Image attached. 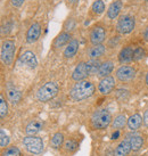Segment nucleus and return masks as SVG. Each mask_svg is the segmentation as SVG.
Listing matches in <instances>:
<instances>
[{
	"mask_svg": "<svg viewBox=\"0 0 148 156\" xmlns=\"http://www.w3.org/2000/svg\"><path fill=\"white\" fill-rule=\"evenodd\" d=\"M95 91H96L95 84L87 79L74 83V86L70 90V97L74 101H83L95 95Z\"/></svg>",
	"mask_w": 148,
	"mask_h": 156,
	"instance_id": "obj_1",
	"label": "nucleus"
},
{
	"mask_svg": "<svg viewBox=\"0 0 148 156\" xmlns=\"http://www.w3.org/2000/svg\"><path fill=\"white\" fill-rule=\"evenodd\" d=\"M113 121L112 113L107 108H97L90 116V126L93 130H105Z\"/></svg>",
	"mask_w": 148,
	"mask_h": 156,
	"instance_id": "obj_2",
	"label": "nucleus"
},
{
	"mask_svg": "<svg viewBox=\"0 0 148 156\" xmlns=\"http://www.w3.org/2000/svg\"><path fill=\"white\" fill-rule=\"evenodd\" d=\"M59 92V86L58 83L55 81H49L42 84L41 87L37 90L35 92V97L38 101L41 103H48L50 100H52Z\"/></svg>",
	"mask_w": 148,
	"mask_h": 156,
	"instance_id": "obj_3",
	"label": "nucleus"
},
{
	"mask_svg": "<svg viewBox=\"0 0 148 156\" xmlns=\"http://www.w3.org/2000/svg\"><path fill=\"white\" fill-rule=\"evenodd\" d=\"M22 145L24 149L31 155H39L44 152V140L39 136H25L22 139Z\"/></svg>",
	"mask_w": 148,
	"mask_h": 156,
	"instance_id": "obj_4",
	"label": "nucleus"
},
{
	"mask_svg": "<svg viewBox=\"0 0 148 156\" xmlns=\"http://www.w3.org/2000/svg\"><path fill=\"white\" fill-rule=\"evenodd\" d=\"M15 51H16V44L14 40L7 39L2 41L1 49H0V58L4 65L10 66L13 64Z\"/></svg>",
	"mask_w": 148,
	"mask_h": 156,
	"instance_id": "obj_5",
	"label": "nucleus"
},
{
	"mask_svg": "<svg viewBox=\"0 0 148 156\" xmlns=\"http://www.w3.org/2000/svg\"><path fill=\"white\" fill-rule=\"evenodd\" d=\"M107 38V30L104 24L97 23L92 25L89 30V41L91 46L95 44H104L105 40Z\"/></svg>",
	"mask_w": 148,
	"mask_h": 156,
	"instance_id": "obj_6",
	"label": "nucleus"
},
{
	"mask_svg": "<svg viewBox=\"0 0 148 156\" xmlns=\"http://www.w3.org/2000/svg\"><path fill=\"white\" fill-rule=\"evenodd\" d=\"M136 27V18L131 15H121L116 22V30L118 33L125 35L130 34Z\"/></svg>",
	"mask_w": 148,
	"mask_h": 156,
	"instance_id": "obj_7",
	"label": "nucleus"
},
{
	"mask_svg": "<svg viewBox=\"0 0 148 156\" xmlns=\"http://www.w3.org/2000/svg\"><path fill=\"white\" fill-rule=\"evenodd\" d=\"M136 75H137V71L132 65H121L116 69L115 72V78L118 82L121 83H128L133 81L136 79Z\"/></svg>",
	"mask_w": 148,
	"mask_h": 156,
	"instance_id": "obj_8",
	"label": "nucleus"
},
{
	"mask_svg": "<svg viewBox=\"0 0 148 156\" xmlns=\"http://www.w3.org/2000/svg\"><path fill=\"white\" fill-rule=\"evenodd\" d=\"M116 78H114L112 75L103 78L99 80L98 82V91H99L101 95L107 96L109 94H112L114 91V89L116 88Z\"/></svg>",
	"mask_w": 148,
	"mask_h": 156,
	"instance_id": "obj_9",
	"label": "nucleus"
},
{
	"mask_svg": "<svg viewBox=\"0 0 148 156\" xmlns=\"http://www.w3.org/2000/svg\"><path fill=\"white\" fill-rule=\"evenodd\" d=\"M41 24L39 22H33L29 26V29L26 31L25 34V41L26 44H35L38 40L40 39V35H41Z\"/></svg>",
	"mask_w": 148,
	"mask_h": 156,
	"instance_id": "obj_10",
	"label": "nucleus"
},
{
	"mask_svg": "<svg viewBox=\"0 0 148 156\" xmlns=\"http://www.w3.org/2000/svg\"><path fill=\"white\" fill-rule=\"evenodd\" d=\"M88 76H89V74H88L87 62H79L76 66L74 67V69L72 71L71 79L75 82H79V81H82V80H87Z\"/></svg>",
	"mask_w": 148,
	"mask_h": 156,
	"instance_id": "obj_11",
	"label": "nucleus"
},
{
	"mask_svg": "<svg viewBox=\"0 0 148 156\" xmlns=\"http://www.w3.org/2000/svg\"><path fill=\"white\" fill-rule=\"evenodd\" d=\"M135 48L133 46H125L123 47L120 52H118V62L123 64V65H126V64H130L132 62H135Z\"/></svg>",
	"mask_w": 148,
	"mask_h": 156,
	"instance_id": "obj_12",
	"label": "nucleus"
},
{
	"mask_svg": "<svg viewBox=\"0 0 148 156\" xmlns=\"http://www.w3.org/2000/svg\"><path fill=\"white\" fill-rule=\"evenodd\" d=\"M18 62L22 65L32 69H37V66H38V58H37L34 52L31 51V50H26V51L23 52L22 55L19 56V58H18Z\"/></svg>",
	"mask_w": 148,
	"mask_h": 156,
	"instance_id": "obj_13",
	"label": "nucleus"
},
{
	"mask_svg": "<svg viewBox=\"0 0 148 156\" xmlns=\"http://www.w3.org/2000/svg\"><path fill=\"white\" fill-rule=\"evenodd\" d=\"M72 40H73L72 39V33L66 32V31H62L52 41V49L57 50V49H61L63 47H66Z\"/></svg>",
	"mask_w": 148,
	"mask_h": 156,
	"instance_id": "obj_14",
	"label": "nucleus"
},
{
	"mask_svg": "<svg viewBox=\"0 0 148 156\" xmlns=\"http://www.w3.org/2000/svg\"><path fill=\"white\" fill-rule=\"evenodd\" d=\"M126 138L129 139V141H130V145H131V149H132V152H139L141 148L144 147V137H143V134L138 133L137 131L136 132H130V133L126 136Z\"/></svg>",
	"mask_w": 148,
	"mask_h": 156,
	"instance_id": "obj_15",
	"label": "nucleus"
},
{
	"mask_svg": "<svg viewBox=\"0 0 148 156\" xmlns=\"http://www.w3.org/2000/svg\"><path fill=\"white\" fill-rule=\"evenodd\" d=\"M123 9V2L122 0H114L112 4L109 5V7L107 8V12H106V17L113 21V20H116V18L120 17V14Z\"/></svg>",
	"mask_w": 148,
	"mask_h": 156,
	"instance_id": "obj_16",
	"label": "nucleus"
},
{
	"mask_svg": "<svg viewBox=\"0 0 148 156\" xmlns=\"http://www.w3.org/2000/svg\"><path fill=\"white\" fill-rule=\"evenodd\" d=\"M144 124V119L140 115L139 113H133L132 115L128 117V129L130 132H136L141 128V126Z\"/></svg>",
	"mask_w": 148,
	"mask_h": 156,
	"instance_id": "obj_17",
	"label": "nucleus"
},
{
	"mask_svg": "<svg viewBox=\"0 0 148 156\" xmlns=\"http://www.w3.org/2000/svg\"><path fill=\"white\" fill-rule=\"evenodd\" d=\"M107 51L105 44H95L87 49V57L89 59H99Z\"/></svg>",
	"mask_w": 148,
	"mask_h": 156,
	"instance_id": "obj_18",
	"label": "nucleus"
},
{
	"mask_svg": "<svg viewBox=\"0 0 148 156\" xmlns=\"http://www.w3.org/2000/svg\"><path fill=\"white\" fill-rule=\"evenodd\" d=\"M44 123L40 120H32L25 126V136H37L44 130Z\"/></svg>",
	"mask_w": 148,
	"mask_h": 156,
	"instance_id": "obj_19",
	"label": "nucleus"
},
{
	"mask_svg": "<svg viewBox=\"0 0 148 156\" xmlns=\"http://www.w3.org/2000/svg\"><path fill=\"white\" fill-rule=\"evenodd\" d=\"M132 152L131 149L130 141L128 138L122 139L120 143L118 144V146L115 147L113 156H129V154Z\"/></svg>",
	"mask_w": 148,
	"mask_h": 156,
	"instance_id": "obj_20",
	"label": "nucleus"
},
{
	"mask_svg": "<svg viewBox=\"0 0 148 156\" xmlns=\"http://www.w3.org/2000/svg\"><path fill=\"white\" fill-rule=\"evenodd\" d=\"M79 48H80V42H79V40L73 39L70 44L64 48V50H63V56L65 57V58H67V59L73 58V57L78 54Z\"/></svg>",
	"mask_w": 148,
	"mask_h": 156,
	"instance_id": "obj_21",
	"label": "nucleus"
},
{
	"mask_svg": "<svg viewBox=\"0 0 148 156\" xmlns=\"http://www.w3.org/2000/svg\"><path fill=\"white\" fill-rule=\"evenodd\" d=\"M114 67H115V64H114L113 61L107 59V61L103 62V63H101V65H100V67H99V71H98L97 76H98L99 79L109 76V75L112 74V72H113Z\"/></svg>",
	"mask_w": 148,
	"mask_h": 156,
	"instance_id": "obj_22",
	"label": "nucleus"
},
{
	"mask_svg": "<svg viewBox=\"0 0 148 156\" xmlns=\"http://www.w3.org/2000/svg\"><path fill=\"white\" fill-rule=\"evenodd\" d=\"M126 124H128V117H126V115L125 114H123V113H120V114H118V115H115V117H113V121H112L111 128L115 131L122 130Z\"/></svg>",
	"mask_w": 148,
	"mask_h": 156,
	"instance_id": "obj_23",
	"label": "nucleus"
},
{
	"mask_svg": "<svg viewBox=\"0 0 148 156\" xmlns=\"http://www.w3.org/2000/svg\"><path fill=\"white\" fill-rule=\"evenodd\" d=\"M64 143H65V136L63 132L58 131L52 134L51 139H50V147L54 151H58V149H61V147L64 146Z\"/></svg>",
	"mask_w": 148,
	"mask_h": 156,
	"instance_id": "obj_24",
	"label": "nucleus"
},
{
	"mask_svg": "<svg viewBox=\"0 0 148 156\" xmlns=\"http://www.w3.org/2000/svg\"><path fill=\"white\" fill-rule=\"evenodd\" d=\"M103 62H100L99 59H89L87 62V69H88V74L89 76H93L98 74L99 67L101 65Z\"/></svg>",
	"mask_w": 148,
	"mask_h": 156,
	"instance_id": "obj_25",
	"label": "nucleus"
},
{
	"mask_svg": "<svg viewBox=\"0 0 148 156\" xmlns=\"http://www.w3.org/2000/svg\"><path fill=\"white\" fill-rule=\"evenodd\" d=\"M7 97H8V100L12 103V104H18L21 99H22V94L15 89V88H10L7 90Z\"/></svg>",
	"mask_w": 148,
	"mask_h": 156,
	"instance_id": "obj_26",
	"label": "nucleus"
},
{
	"mask_svg": "<svg viewBox=\"0 0 148 156\" xmlns=\"http://www.w3.org/2000/svg\"><path fill=\"white\" fill-rule=\"evenodd\" d=\"M63 147H64V151H65L66 153L72 154V153L76 152L79 149V144L75 139H67V140H65Z\"/></svg>",
	"mask_w": 148,
	"mask_h": 156,
	"instance_id": "obj_27",
	"label": "nucleus"
},
{
	"mask_svg": "<svg viewBox=\"0 0 148 156\" xmlns=\"http://www.w3.org/2000/svg\"><path fill=\"white\" fill-rule=\"evenodd\" d=\"M105 12V4L103 0H96L93 1L91 5V13L93 15H97L99 16Z\"/></svg>",
	"mask_w": 148,
	"mask_h": 156,
	"instance_id": "obj_28",
	"label": "nucleus"
},
{
	"mask_svg": "<svg viewBox=\"0 0 148 156\" xmlns=\"http://www.w3.org/2000/svg\"><path fill=\"white\" fill-rule=\"evenodd\" d=\"M1 156H22V152L17 146H9L2 149Z\"/></svg>",
	"mask_w": 148,
	"mask_h": 156,
	"instance_id": "obj_29",
	"label": "nucleus"
},
{
	"mask_svg": "<svg viewBox=\"0 0 148 156\" xmlns=\"http://www.w3.org/2000/svg\"><path fill=\"white\" fill-rule=\"evenodd\" d=\"M8 115V104L5 99L4 95H0V117L4 120Z\"/></svg>",
	"mask_w": 148,
	"mask_h": 156,
	"instance_id": "obj_30",
	"label": "nucleus"
},
{
	"mask_svg": "<svg viewBox=\"0 0 148 156\" xmlns=\"http://www.w3.org/2000/svg\"><path fill=\"white\" fill-rule=\"evenodd\" d=\"M75 27H76V22H75V20L73 17H70L67 18L64 23V25H63V31H66V32H70L72 33L74 30H75Z\"/></svg>",
	"mask_w": 148,
	"mask_h": 156,
	"instance_id": "obj_31",
	"label": "nucleus"
},
{
	"mask_svg": "<svg viewBox=\"0 0 148 156\" xmlns=\"http://www.w3.org/2000/svg\"><path fill=\"white\" fill-rule=\"evenodd\" d=\"M9 143H10L9 136L5 132L4 129H1L0 130V147L2 148V149H5L9 145Z\"/></svg>",
	"mask_w": 148,
	"mask_h": 156,
	"instance_id": "obj_32",
	"label": "nucleus"
},
{
	"mask_svg": "<svg viewBox=\"0 0 148 156\" xmlns=\"http://www.w3.org/2000/svg\"><path fill=\"white\" fill-rule=\"evenodd\" d=\"M147 55V52H146V49L143 47H136L135 48V62H138V61H141V59H144L145 57Z\"/></svg>",
	"mask_w": 148,
	"mask_h": 156,
	"instance_id": "obj_33",
	"label": "nucleus"
},
{
	"mask_svg": "<svg viewBox=\"0 0 148 156\" xmlns=\"http://www.w3.org/2000/svg\"><path fill=\"white\" fill-rule=\"evenodd\" d=\"M24 2H25V0H10V4H12V6L15 7V8L22 7Z\"/></svg>",
	"mask_w": 148,
	"mask_h": 156,
	"instance_id": "obj_34",
	"label": "nucleus"
},
{
	"mask_svg": "<svg viewBox=\"0 0 148 156\" xmlns=\"http://www.w3.org/2000/svg\"><path fill=\"white\" fill-rule=\"evenodd\" d=\"M143 119H144V126L148 129V108L145 109L144 115H143Z\"/></svg>",
	"mask_w": 148,
	"mask_h": 156,
	"instance_id": "obj_35",
	"label": "nucleus"
},
{
	"mask_svg": "<svg viewBox=\"0 0 148 156\" xmlns=\"http://www.w3.org/2000/svg\"><path fill=\"white\" fill-rule=\"evenodd\" d=\"M79 1L80 0H66V4L69 7H75V6H78Z\"/></svg>",
	"mask_w": 148,
	"mask_h": 156,
	"instance_id": "obj_36",
	"label": "nucleus"
},
{
	"mask_svg": "<svg viewBox=\"0 0 148 156\" xmlns=\"http://www.w3.org/2000/svg\"><path fill=\"white\" fill-rule=\"evenodd\" d=\"M143 39H144L146 42H148V25L145 26L144 31H143Z\"/></svg>",
	"mask_w": 148,
	"mask_h": 156,
	"instance_id": "obj_37",
	"label": "nucleus"
},
{
	"mask_svg": "<svg viewBox=\"0 0 148 156\" xmlns=\"http://www.w3.org/2000/svg\"><path fill=\"white\" fill-rule=\"evenodd\" d=\"M145 83H146V86L148 87V71L147 73H146V76H145Z\"/></svg>",
	"mask_w": 148,
	"mask_h": 156,
	"instance_id": "obj_38",
	"label": "nucleus"
},
{
	"mask_svg": "<svg viewBox=\"0 0 148 156\" xmlns=\"http://www.w3.org/2000/svg\"><path fill=\"white\" fill-rule=\"evenodd\" d=\"M144 1H146V2H148V0H144Z\"/></svg>",
	"mask_w": 148,
	"mask_h": 156,
	"instance_id": "obj_39",
	"label": "nucleus"
},
{
	"mask_svg": "<svg viewBox=\"0 0 148 156\" xmlns=\"http://www.w3.org/2000/svg\"><path fill=\"white\" fill-rule=\"evenodd\" d=\"M26 156H33V155H26Z\"/></svg>",
	"mask_w": 148,
	"mask_h": 156,
	"instance_id": "obj_40",
	"label": "nucleus"
},
{
	"mask_svg": "<svg viewBox=\"0 0 148 156\" xmlns=\"http://www.w3.org/2000/svg\"><path fill=\"white\" fill-rule=\"evenodd\" d=\"M147 156H148V151H147Z\"/></svg>",
	"mask_w": 148,
	"mask_h": 156,
	"instance_id": "obj_41",
	"label": "nucleus"
}]
</instances>
